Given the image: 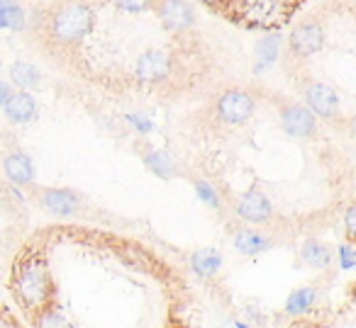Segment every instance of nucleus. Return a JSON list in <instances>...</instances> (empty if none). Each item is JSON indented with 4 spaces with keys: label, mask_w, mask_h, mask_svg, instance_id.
Listing matches in <instances>:
<instances>
[{
    "label": "nucleus",
    "mask_w": 356,
    "mask_h": 328,
    "mask_svg": "<svg viewBox=\"0 0 356 328\" xmlns=\"http://www.w3.org/2000/svg\"><path fill=\"white\" fill-rule=\"evenodd\" d=\"M95 30V10L88 0H54L40 12L35 37L51 59H74Z\"/></svg>",
    "instance_id": "1"
},
{
    "label": "nucleus",
    "mask_w": 356,
    "mask_h": 328,
    "mask_svg": "<svg viewBox=\"0 0 356 328\" xmlns=\"http://www.w3.org/2000/svg\"><path fill=\"white\" fill-rule=\"evenodd\" d=\"M13 299L17 302L25 318H35L42 313L56 297V279L51 273V265L47 253L37 241L27 243L17 253L15 265L10 270V282H8Z\"/></svg>",
    "instance_id": "2"
},
{
    "label": "nucleus",
    "mask_w": 356,
    "mask_h": 328,
    "mask_svg": "<svg viewBox=\"0 0 356 328\" xmlns=\"http://www.w3.org/2000/svg\"><path fill=\"white\" fill-rule=\"evenodd\" d=\"M259 110L257 90L244 88V85H225L215 90L195 114V127L213 132H227V129H239L254 119Z\"/></svg>",
    "instance_id": "3"
},
{
    "label": "nucleus",
    "mask_w": 356,
    "mask_h": 328,
    "mask_svg": "<svg viewBox=\"0 0 356 328\" xmlns=\"http://www.w3.org/2000/svg\"><path fill=\"white\" fill-rule=\"evenodd\" d=\"M134 80L149 93H184L191 83L184 54L173 49H147L134 61Z\"/></svg>",
    "instance_id": "4"
},
{
    "label": "nucleus",
    "mask_w": 356,
    "mask_h": 328,
    "mask_svg": "<svg viewBox=\"0 0 356 328\" xmlns=\"http://www.w3.org/2000/svg\"><path fill=\"white\" fill-rule=\"evenodd\" d=\"M286 76L291 78V83L296 85V90H298V95H300L302 103L315 112V117L339 132L341 124H344V119H346V114L341 112L339 93H337L330 83L315 78V76H310L302 69L286 71Z\"/></svg>",
    "instance_id": "5"
},
{
    "label": "nucleus",
    "mask_w": 356,
    "mask_h": 328,
    "mask_svg": "<svg viewBox=\"0 0 356 328\" xmlns=\"http://www.w3.org/2000/svg\"><path fill=\"white\" fill-rule=\"evenodd\" d=\"M327 44V30L320 17H302L293 25L283 49V71L305 69V64L317 56Z\"/></svg>",
    "instance_id": "6"
},
{
    "label": "nucleus",
    "mask_w": 356,
    "mask_h": 328,
    "mask_svg": "<svg viewBox=\"0 0 356 328\" xmlns=\"http://www.w3.org/2000/svg\"><path fill=\"white\" fill-rule=\"evenodd\" d=\"M276 110L278 127L286 137L298 139V141H312L320 137V119L315 117L310 107L302 100L288 98L283 93H266Z\"/></svg>",
    "instance_id": "7"
},
{
    "label": "nucleus",
    "mask_w": 356,
    "mask_h": 328,
    "mask_svg": "<svg viewBox=\"0 0 356 328\" xmlns=\"http://www.w3.org/2000/svg\"><path fill=\"white\" fill-rule=\"evenodd\" d=\"M154 15L159 25L176 40H188L198 27V15L191 0H156Z\"/></svg>",
    "instance_id": "8"
},
{
    "label": "nucleus",
    "mask_w": 356,
    "mask_h": 328,
    "mask_svg": "<svg viewBox=\"0 0 356 328\" xmlns=\"http://www.w3.org/2000/svg\"><path fill=\"white\" fill-rule=\"evenodd\" d=\"M234 216L242 219L244 224L268 226L276 219V207H273V202L268 200V195L261 187H249L234 202Z\"/></svg>",
    "instance_id": "9"
},
{
    "label": "nucleus",
    "mask_w": 356,
    "mask_h": 328,
    "mask_svg": "<svg viewBox=\"0 0 356 328\" xmlns=\"http://www.w3.org/2000/svg\"><path fill=\"white\" fill-rule=\"evenodd\" d=\"M35 202L54 216H76L83 209V197L69 187H32Z\"/></svg>",
    "instance_id": "10"
},
{
    "label": "nucleus",
    "mask_w": 356,
    "mask_h": 328,
    "mask_svg": "<svg viewBox=\"0 0 356 328\" xmlns=\"http://www.w3.org/2000/svg\"><path fill=\"white\" fill-rule=\"evenodd\" d=\"M3 112H6L8 122L30 124L40 117V103L30 90H15V93L3 98Z\"/></svg>",
    "instance_id": "11"
},
{
    "label": "nucleus",
    "mask_w": 356,
    "mask_h": 328,
    "mask_svg": "<svg viewBox=\"0 0 356 328\" xmlns=\"http://www.w3.org/2000/svg\"><path fill=\"white\" fill-rule=\"evenodd\" d=\"M232 243L242 255L254 258V255H261V253H266V250H271L273 245H276V241H273V236L266 234V231L254 229V226H242V229L234 231Z\"/></svg>",
    "instance_id": "12"
},
{
    "label": "nucleus",
    "mask_w": 356,
    "mask_h": 328,
    "mask_svg": "<svg viewBox=\"0 0 356 328\" xmlns=\"http://www.w3.org/2000/svg\"><path fill=\"white\" fill-rule=\"evenodd\" d=\"M3 171L6 178L17 187H35V166H32L30 156L20 148L6 153L3 158Z\"/></svg>",
    "instance_id": "13"
},
{
    "label": "nucleus",
    "mask_w": 356,
    "mask_h": 328,
    "mask_svg": "<svg viewBox=\"0 0 356 328\" xmlns=\"http://www.w3.org/2000/svg\"><path fill=\"white\" fill-rule=\"evenodd\" d=\"M300 263L312 270H327L334 263V250H332V245L325 243V241L307 239L305 243L300 245Z\"/></svg>",
    "instance_id": "14"
},
{
    "label": "nucleus",
    "mask_w": 356,
    "mask_h": 328,
    "mask_svg": "<svg viewBox=\"0 0 356 328\" xmlns=\"http://www.w3.org/2000/svg\"><path fill=\"white\" fill-rule=\"evenodd\" d=\"M222 268V253L215 248H200L191 255V270L200 279H213Z\"/></svg>",
    "instance_id": "15"
},
{
    "label": "nucleus",
    "mask_w": 356,
    "mask_h": 328,
    "mask_svg": "<svg viewBox=\"0 0 356 328\" xmlns=\"http://www.w3.org/2000/svg\"><path fill=\"white\" fill-rule=\"evenodd\" d=\"M317 299H320V289L312 287V284H307V287H300L296 289V292L288 294L286 299V313H291V316H298V313H307L312 311V307L317 304Z\"/></svg>",
    "instance_id": "16"
},
{
    "label": "nucleus",
    "mask_w": 356,
    "mask_h": 328,
    "mask_svg": "<svg viewBox=\"0 0 356 328\" xmlns=\"http://www.w3.org/2000/svg\"><path fill=\"white\" fill-rule=\"evenodd\" d=\"M198 3L227 22H242L244 15H247V3L244 0H198Z\"/></svg>",
    "instance_id": "17"
},
{
    "label": "nucleus",
    "mask_w": 356,
    "mask_h": 328,
    "mask_svg": "<svg viewBox=\"0 0 356 328\" xmlns=\"http://www.w3.org/2000/svg\"><path fill=\"white\" fill-rule=\"evenodd\" d=\"M10 80L17 85V90H30L37 88L42 83V74L35 64H27V61H15L10 66Z\"/></svg>",
    "instance_id": "18"
},
{
    "label": "nucleus",
    "mask_w": 356,
    "mask_h": 328,
    "mask_svg": "<svg viewBox=\"0 0 356 328\" xmlns=\"http://www.w3.org/2000/svg\"><path fill=\"white\" fill-rule=\"evenodd\" d=\"M142 158H144V163H147L149 171L156 173V175L168 178V175L173 173V161H171V156H168L166 151H161V148H152V146H149V151H147V153H142Z\"/></svg>",
    "instance_id": "19"
},
{
    "label": "nucleus",
    "mask_w": 356,
    "mask_h": 328,
    "mask_svg": "<svg viewBox=\"0 0 356 328\" xmlns=\"http://www.w3.org/2000/svg\"><path fill=\"white\" fill-rule=\"evenodd\" d=\"M110 6L124 15H144V12H154L156 0H110Z\"/></svg>",
    "instance_id": "20"
},
{
    "label": "nucleus",
    "mask_w": 356,
    "mask_h": 328,
    "mask_svg": "<svg viewBox=\"0 0 356 328\" xmlns=\"http://www.w3.org/2000/svg\"><path fill=\"white\" fill-rule=\"evenodd\" d=\"M25 25V10L15 0H3V27L6 30H20Z\"/></svg>",
    "instance_id": "21"
},
{
    "label": "nucleus",
    "mask_w": 356,
    "mask_h": 328,
    "mask_svg": "<svg viewBox=\"0 0 356 328\" xmlns=\"http://www.w3.org/2000/svg\"><path fill=\"white\" fill-rule=\"evenodd\" d=\"M344 234L351 243H356V197L346 205V209H344Z\"/></svg>",
    "instance_id": "22"
},
{
    "label": "nucleus",
    "mask_w": 356,
    "mask_h": 328,
    "mask_svg": "<svg viewBox=\"0 0 356 328\" xmlns=\"http://www.w3.org/2000/svg\"><path fill=\"white\" fill-rule=\"evenodd\" d=\"M0 328H22L20 326V318H15L10 307L3 309V316H0Z\"/></svg>",
    "instance_id": "23"
},
{
    "label": "nucleus",
    "mask_w": 356,
    "mask_h": 328,
    "mask_svg": "<svg viewBox=\"0 0 356 328\" xmlns=\"http://www.w3.org/2000/svg\"><path fill=\"white\" fill-rule=\"evenodd\" d=\"M339 132L344 134L346 139H351V141H356V114H351V117H346V119H344V124H341Z\"/></svg>",
    "instance_id": "24"
}]
</instances>
